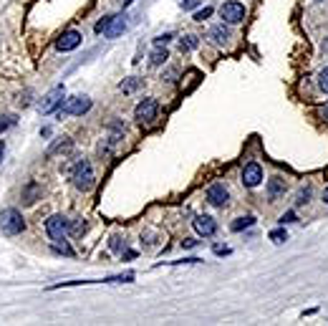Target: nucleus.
<instances>
[{"mask_svg":"<svg viewBox=\"0 0 328 326\" xmlns=\"http://www.w3.org/2000/svg\"><path fill=\"white\" fill-rule=\"evenodd\" d=\"M46 236L51 238V243H63L68 236V218L63 215H51L46 220Z\"/></svg>","mask_w":328,"mask_h":326,"instance_id":"obj_4","label":"nucleus"},{"mask_svg":"<svg viewBox=\"0 0 328 326\" xmlns=\"http://www.w3.org/2000/svg\"><path fill=\"white\" fill-rule=\"evenodd\" d=\"M200 46V38L197 35H184L182 41H179V51L182 53H189V51H195Z\"/></svg>","mask_w":328,"mask_h":326,"instance_id":"obj_21","label":"nucleus"},{"mask_svg":"<svg viewBox=\"0 0 328 326\" xmlns=\"http://www.w3.org/2000/svg\"><path fill=\"white\" fill-rule=\"evenodd\" d=\"M182 245H184V248H195V245H197V240H192V238H187V240H184Z\"/></svg>","mask_w":328,"mask_h":326,"instance_id":"obj_32","label":"nucleus"},{"mask_svg":"<svg viewBox=\"0 0 328 326\" xmlns=\"http://www.w3.org/2000/svg\"><path fill=\"white\" fill-rule=\"evenodd\" d=\"M26 230V220H23V215H21V210L18 208H5L0 212V233L8 238L13 236H21Z\"/></svg>","mask_w":328,"mask_h":326,"instance_id":"obj_1","label":"nucleus"},{"mask_svg":"<svg viewBox=\"0 0 328 326\" xmlns=\"http://www.w3.org/2000/svg\"><path fill=\"white\" fill-rule=\"evenodd\" d=\"M192 225H195L197 236L212 238L217 233V223H215V218H209V215H197V218L192 220Z\"/></svg>","mask_w":328,"mask_h":326,"instance_id":"obj_11","label":"nucleus"},{"mask_svg":"<svg viewBox=\"0 0 328 326\" xmlns=\"http://www.w3.org/2000/svg\"><path fill=\"white\" fill-rule=\"evenodd\" d=\"M220 15H222V23L238 26V23L245 21L247 10H245V5L238 3V0H227V3H222V5H220Z\"/></svg>","mask_w":328,"mask_h":326,"instance_id":"obj_5","label":"nucleus"},{"mask_svg":"<svg viewBox=\"0 0 328 326\" xmlns=\"http://www.w3.org/2000/svg\"><path fill=\"white\" fill-rule=\"evenodd\" d=\"M298 218H296V212L293 210H288V212H283L280 215V225H291V223H296Z\"/></svg>","mask_w":328,"mask_h":326,"instance_id":"obj_28","label":"nucleus"},{"mask_svg":"<svg viewBox=\"0 0 328 326\" xmlns=\"http://www.w3.org/2000/svg\"><path fill=\"white\" fill-rule=\"evenodd\" d=\"M318 86H321L323 94H328V66L321 68V74H318Z\"/></svg>","mask_w":328,"mask_h":326,"instance_id":"obj_24","label":"nucleus"},{"mask_svg":"<svg viewBox=\"0 0 328 326\" xmlns=\"http://www.w3.org/2000/svg\"><path fill=\"white\" fill-rule=\"evenodd\" d=\"M142 86H144V79H139V76H129V79H124L119 84V89L124 94H134V91H139Z\"/></svg>","mask_w":328,"mask_h":326,"instance_id":"obj_18","label":"nucleus"},{"mask_svg":"<svg viewBox=\"0 0 328 326\" xmlns=\"http://www.w3.org/2000/svg\"><path fill=\"white\" fill-rule=\"evenodd\" d=\"M318 3H323V0H318Z\"/></svg>","mask_w":328,"mask_h":326,"instance_id":"obj_40","label":"nucleus"},{"mask_svg":"<svg viewBox=\"0 0 328 326\" xmlns=\"http://www.w3.org/2000/svg\"><path fill=\"white\" fill-rule=\"evenodd\" d=\"M207 203L212 208H225L230 203V190L222 185V182H215L207 187Z\"/></svg>","mask_w":328,"mask_h":326,"instance_id":"obj_7","label":"nucleus"},{"mask_svg":"<svg viewBox=\"0 0 328 326\" xmlns=\"http://www.w3.org/2000/svg\"><path fill=\"white\" fill-rule=\"evenodd\" d=\"M73 149V142H71V137H59L51 147L46 149V157H56V154H66V152H71Z\"/></svg>","mask_w":328,"mask_h":326,"instance_id":"obj_15","label":"nucleus"},{"mask_svg":"<svg viewBox=\"0 0 328 326\" xmlns=\"http://www.w3.org/2000/svg\"><path fill=\"white\" fill-rule=\"evenodd\" d=\"M242 185L245 187H258L260 182H263V167L258 165V162H247L245 167H242Z\"/></svg>","mask_w":328,"mask_h":326,"instance_id":"obj_10","label":"nucleus"},{"mask_svg":"<svg viewBox=\"0 0 328 326\" xmlns=\"http://www.w3.org/2000/svg\"><path fill=\"white\" fill-rule=\"evenodd\" d=\"M321 117H323V121H328V104L321 106Z\"/></svg>","mask_w":328,"mask_h":326,"instance_id":"obj_34","label":"nucleus"},{"mask_svg":"<svg viewBox=\"0 0 328 326\" xmlns=\"http://www.w3.org/2000/svg\"><path fill=\"white\" fill-rule=\"evenodd\" d=\"M91 106H93V101H91L89 96H68L66 101H61L59 117L61 119L63 117H84Z\"/></svg>","mask_w":328,"mask_h":326,"instance_id":"obj_2","label":"nucleus"},{"mask_svg":"<svg viewBox=\"0 0 328 326\" xmlns=\"http://www.w3.org/2000/svg\"><path fill=\"white\" fill-rule=\"evenodd\" d=\"M63 99H66V89H63V86H53V89L43 96L41 112H43V114H53V112L61 106V101H63Z\"/></svg>","mask_w":328,"mask_h":326,"instance_id":"obj_8","label":"nucleus"},{"mask_svg":"<svg viewBox=\"0 0 328 326\" xmlns=\"http://www.w3.org/2000/svg\"><path fill=\"white\" fill-rule=\"evenodd\" d=\"M182 5H184V8H195V5H197V0H182Z\"/></svg>","mask_w":328,"mask_h":326,"instance_id":"obj_35","label":"nucleus"},{"mask_svg":"<svg viewBox=\"0 0 328 326\" xmlns=\"http://www.w3.org/2000/svg\"><path fill=\"white\" fill-rule=\"evenodd\" d=\"M159 114V104H157V99H142L139 104H137V109H134V119L139 121V124H151L154 119Z\"/></svg>","mask_w":328,"mask_h":326,"instance_id":"obj_6","label":"nucleus"},{"mask_svg":"<svg viewBox=\"0 0 328 326\" xmlns=\"http://www.w3.org/2000/svg\"><path fill=\"white\" fill-rule=\"evenodd\" d=\"M81 41H84V35H81L79 30H63L59 38H56V48L63 51V53H68V51L79 48V46H81Z\"/></svg>","mask_w":328,"mask_h":326,"instance_id":"obj_9","label":"nucleus"},{"mask_svg":"<svg viewBox=\"0 0 328 326\" xmlns=\"http://www.w3.org/2000/svg\"><path fill=\"white\" fill-rule=\"evenodd\" d=\"M253 225H255V218H253V215H245V218H235V223L230 225V230H233V233H240V230L253 228Z\"/></svg>","mask_w":328,"mask_h":326,"instance_id":"obj_19","label":"nucleus"},{"mask_svg":"<svg viewBox=\"0 0 328 326\" xmlns=\"http://www.w3.org/2000/svg\"><path fill=\"white\" fill-rule=\"evenodd\" d=\"M41 195H43V187H41L38 182H33V179H30L28 185L23 187V192H21V197H23V205H35Z\"/></svg>","mask_w":328,"mask_h":326,"instance_id":"obj_13","label":"nucleus"},{"mask_svg":"<svg viewBox=\"0 0 328 326\" xmlns=\"http://www.w3.org/2000/svg\"><path fill=\"white\" fill-rule=\"evenodd\" d=\"M89 230V223H86V218H73V220H68V236L73 238H81L84 233Z\"/></svg>","mask_w":328,"mask_h":326,"instance_id":"obj_17","label":"nucleus"},{"mask_svg":"<svg viewBox=\"0 0 328 326\" xmlns=\"http://www.w3.org/2000/svg\"><path fill=\"white\" fill-rule=\"evenodd\" d=\"M126 261H131V258H137V250H126V253H121Z\"/></svg>","mask_w":328,"mask_h":326,"instance_id":"obj_33","label":"nucleus"},{"mask_svg":"<svg viewBox=\"0 0 328 326\" xmlns=\"http://www.w3.org/2000/svg\"><path fill=\"white\" fill-rule=\"evenodd\" d=\"M323 203H326V205H328V187H326V190H323Z\"/></svg>","mask_w":328,"mask_h":326,"instance_id":"obj_37","label":"nucleus"},{"mask_svg":"<svg viewBox=\"0 0 328 326\" xmlns=\"http://www.w3.org/2000/svg\"><path fill=\"white\" fill-rule=\"evenodd\" d=\"M3 154H5V144L0 142V159H3Z\"/></svg>","mask_w":328,"mask_h":326,"instance_id":"obj_38","label":"nucleus"},{"mask_svg":"<svg viewBox=\"0 0 328 326\" xmlns=\"http://www.w3.org/2000/svg\"><path fill=\"white\" fill-rule=\"evenodd\" d=\"M131 3H134V0H124V8H126V5H131Z\"/></svg>","mask_w":328,"mask_h":326,"instance_id":"obj_39","label":"nucleus"},{"mask_svg":"<svg viewBox=\"0 0 328 326\" xmlns=\"http://www.w3.org/2000/svg\"><path fill=\"white\" fill-rule=\"evenodd\" d=\"M172 38H175L172 33H164V35H157V38H154V43H157V46H167Z\"/></svg>","mask_w":328,"mask_h":326,"instance_id":"obj_29","label":"nucleus"},{"mask_svg":"<svg viewBox=\"0 0 328 326\" xmlns=\"http://www.w3.org/2000/svg\"><path fill=\"white\" fill-rule=\"evenodd\" d=\"M167 59H169V53H167V48H162V46H157V48L151 51L149 63H151V66H162V63H167Z\"/></svg>","mask_w":328,"mask_h":326,"instance_id":"obj_20","label":"nucleus"},{"mask_svg":"<svg viewBox=\"0 0 328 326\" xmlns=\"http://www.w3.org/2000/svg\"><path fill=\"white\" fill-rule=\"evenodd\" d=\"M71 179H73V187H76L79 192H89L91 187H93L96 177H93V170H91V162H89V159H81V162H76V167H73V175H71Z\"/></svg>","mask_w":328,"mask_h":326,"instance_id":"obj_3","label":"nucleus"},{"mask_svg":"<svg viewBox=\"0 0 328 326\" xmlns=\"http://www.w3.org/2000/svg\"><path fill=\"white\" fill-rule=\"evenodd\" d=\"M124 245H126V240L121 236H111V240H109V248H111V250H121Z\"/></svg>","mask_w":328,"mask_h":326,"instance_id":"obj_26","label":"nucleus"},{"mask_svg":"<svg viewBox=\"0 0 328 326\" xmlns=\"http://www.w3.org/2000/svg\"><path fill=\"white\" fill-rule=\"evenodd\" d=\"M13 124H15V117H13V114H5V117L0 114V134H3V132H8Z\"/></svg>","mask_w":328,"mask_h":326,"instance_id":"obj_23","label":"nucleus"},{"mask_svg":"<svg viewBox=\"0 0 328 326\" xmlns=\"http://www.w3.org/2000/svg\"><path fill=\"white\" fill-rule=\"evenodd\" d=\"M126 30V15H111L109 18V26L104 28V38H119L121 33Z\"/></svg>","mask_w":328,"mask_h":326,"instance_id":"obj_12","label":"nucleus"},{"mask_svg":"<svg viewBox=\"0 0 328 326\" xmlns=\"http://www.w3.org/2000/svg\"><path fill=\"white\" fill-rule=\"evenodd\" d=\"M41 137H51V126H43L41 129Z\"/></svg>","mask_w":328,"mask_h":326,"instance_id":"obj_36","label":"nucleus"},{"mask_svg":"<svg viewBox=\"0 0 328 326\" xmlns=\"http://www.w3.org/2000/svg\"><path fill=\"white\" fill-rule=\"evenodd\" d=\"M109 18H111V15H106V18H101V21H99V23L93 26V30H96V33H104V28L109 26Z\"/></svg>","mask_w":328,"mask_h":326,"instance_id":"obj_30","label":"nucleus"},{"mask_svg":"<svg viewBox=\"0 0 328 326\" xmlns=\"http://www.w3.org/2000/svg\"><path fill=\"white\" fill-rule=\"evenodd\" d=\"M270 240H273V243H278V245H280V243H285V240H288L285 225H283V228H278V230H270Z\"/></svg>","mask_w":328,"mask_h":326,"instance_id":"obj_22","label":"nucleus"},{"mask_svg":"<svg viewBox=\"0 0 328 326\" xmlns=\"http://www.w3.org/2000/svg\"><path fill=\"white\" fill-rule=\"evenodd\" d=\"M209 15H212V8H202V10H197V13L192 15V21H197V23H202V21H207Z\"/></svg>","mask_w":328,"mask_h":326,"instance_id":"obj_25","label":"nucleus"},{"mask_svg":"<svg viewBox=\"0 0 328 326\" xmlns=\"http://www.w3.org/2000/svg\"><path fill=\"white\" fill-rule=\"evenodd\" d=\"M207 38L212 43H217V46H225L227 41H230V28L225 26V23H220V26H212L207 33Z\"/></svg>","mask_w":328,"mask_h":326,"instance_id":"obj_14","label":"nucleus"},{"mask_svg":"<svg viewBox=\"0 0 328 326\" xmlns=\"http://www.w3.org/2000/svg\"><path fill=\"white\" fill-rule=\"evenodd\" d=\"M212 250H215V256H230V248L227 245H215Z\"/></svg>","mask_w":328,"mask_h":326,"instance_id":"obj_31","label":"nucleus"},{"mask_svg":"<svg viewBox=\"0 0 328 326\" xmlns=\"http://www.w3.org/2000/svg\"><path fill=\"white\" fill-rule=\"evenodd\" d=\"M311 200V187H300L298 192V200H296V205H305Z\"/></svg>","mask_w":328,"mask_h":326,"instance_id":"obj_27","label":"nucleus"},{"mask_svg":"<svg viewBox=\"0 0 328 326\" xmlns=\"http://www.w3.org/2000/svg\"><path fill=\"white\" fill-rule=\"evenodd\" d=\"M280 195H285V179L280 177V175H275V177L268 179V197H270V203H275Z\"/></svg>","mask_w":328,"mask_h":326,"instance_id":"obj_16","label":"nucleus"}]
</instances>
